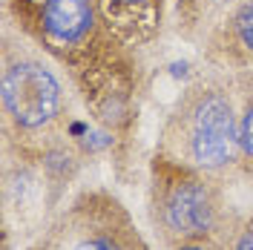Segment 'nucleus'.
<instances>
[{
	"mask_svg": "<svg viewBox=\"0 0 253 250\" xmlns=\"http://www.w3.org/2000/svg\"><path fill=\"white\" fill-rule=\"evenodd\" d=\"M6 20L69 75L107 129L135 115V49L107 26L98 0H6Z\"/></svg>",
	"mask_w": 253,
	"mask_h": 250,
	"instance_id": "nucleus-1",
	"label": "nucleus"
},
{
	"mask_svg": "<svg viewBox=\"0 0 253 250\" xmlns=\"http://www.w3.org/2000/svg\"><path fill=\"white\" fill-rule=\"evenodd\" d=\"M58 69L61 66L32 41L6 26L0 49L3 156L38 161L46 150L66 144L72 98Z\"/></svg>",
	"mask_w": 253,
	"mask_h": 250,
	"instance_id": "nucleus-2",
	"label": "nucleus"
},
{
	"mask_svg": "<svg viewBox=\"0 0 253 250\" xmlns=\"http://www.w3.org/2000/svg\"><path fill=\"white\" fill-rule=\"evenodd\" d=\"M156 153L210 175L239 172V101L233 72L210 69L178 92L158 132Z\"/></svg>",
	"mask_w": 253,
	"mask_h": 250,
	"instance_id": "nucleus-3",
	"label": "nucleus"
},
{
	"mask_svg": "<svg viewBox=\"0 0 253 250\" xmlns=\"http://www.w3.org/2000/svg\"><path fill=\"white\" fill-rule=\"evenodd\" d=\"M224 178L156 153L150 161L147 216L164 248L205 245L227 213Z\"/></svg>",
	"mask_w": 253,
	"mask_h": 250,
	"instance_id": "nucleus-4",
	"label": "nucleus"
},
{
	"mask_svg": "<svg viewBox=\"0 0 253 250\" xmlns=\"http://www.w3.org/2000/svg\"><path fill=\"white\" fill-rule=\"evenodd\" d=\"M29 250H150V245L118 196L89 187L55 213Z\"/></svg>",
	"mask_w": 253,
	"mask_h": 250,
	"instance_id": "nucleus-5",
	"label": "nucleus"
},
{
	"mask_svg": "<svg viewBox=\"0 0 253 250\" xmlns=\"http://www.w3.org/2000/svg\"><path fill=\"white\" fill-rule=\"evenodd\" d=\"M175 32L216 69H253V0H175Z\"/></svg>",
	"mask_w": 253,
	"mask_h": 250,
	"instance_id": "nucleus-6",
	"label": "nucleus"
},
{
	"mask_svg": "<svg viewBox=\"0 0 253 250\" xmlns=\"http://www.w3.org/2000/svg\"><path fill=\"white\" fill-rule=\"evenodd\" d=\"M170 0H98V9L129 49L150 46L161 35Z\"/></svg>",
	"mask_w": 253,
	"mask_h": 250,
	"instance_id": "nucleus-7",
	"label": "nucleus"
},
{
	"mask_svg": "<svg viewBox=\"0 0 253 250\" xmlns=\"http://www.w3.org/2000/svg\"><path fill=\"white\" fill-rule=\"evenodd\" d=\"M205 250H253V210L227 207Z\"/></svg>",
	"mask_w": 253,
	"mask_h": 250,
	"instance_id": "nucleus-8",
	"label": "nucleus"
},
{
	"mask_svg": "<svg viewBox=\"0 0 253 250\" xmlns=\"http://www.w3.org/2000/svg\"><path fill=\"white\" fill-rule=\"evenodd\" d=\"M233 86L239 101V144H242L239 175H242L253 170V69L233 72Z\"/></svg>",
	"mask_w": 253,
	"mask_h": 250,
	"instance_id": "nucleus-9",
	"label": "nucleus"
},
{
	"mask_svg": "<svg viewBox=\"0 0 253 250\" xmlns=\"http://www.w3.org/2000/svg\"><path fill=\"white\" fill-rule=\"evenodd\" d=\"M178 250H205V245H184V248H178Z\"/></svg>",
	"mask_w": 253,
	"mask_h": 250,
	"instance_id": "nucleus-10",
	"label": "nucleus"
},
{
	"mask_svg": "<svg viewBox=\"0 0 253 250\" xmlns=\"http://www.w3.org/2000/svg\"><path fill=\"white\" fill-rule=\"evenodd\" d=\"M242 175H245V178H248V181H251V184H253V170H248V172H242Z\"/></svg>",
	"mask_w": 253,
	"mask_h": 250,
	"instance_id": "nucleus-11",
	"label": "nucleus"
}]
</instances>
